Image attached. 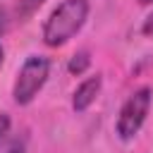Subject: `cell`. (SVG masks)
Segmentation results:
<instances>
[{"label":"cell","instance_id":"6da1fadb","mask_svg":"<svg viewBox=\"0 0 153 153\" xmlns=\"http://www.w3.org/2000/svg\"><path fill=\"white\" fill-rule=\"evenodd\" d=\"M88 17V0H62L43 24V43L50 48L65 45L79 33Z\"/></svg>","mask_w":153,"mask_h":153},{"label":"cell","instance_id":"7a4b0ae2","mask_svg":"<svg viewBox=\"0 0 153 153\" xmlns=\"http://www.w3.org/2000/svg\"><path fill=\"white\" fill-rule=\"evenodd\" d=\"M48 72H50V60L48 57H43V55L26 57L22 69L17 72V79H14V88H12L14 103L17 105H29L38 96L43 84L48 81Z\"/></svg>","mask_w":153,"mask_h":153},{"label":"cell","instance_id":"3957f363","mask_svg":"<svg viewBox=\"0 0 153 153\" xmlns=\"http://www.w3.org/2000/svg\"><path fill=\"white\" fill-rule=\"evenodd\" d=\"M151 100H153V96H151V88H146V86L134 91L124 100V105L120 108V115H117V124H115L122 141H129L139 134V129L146 122V115L151 110Z\"/></svg>","mask_w":153,"mask_h":153},{"label":"cell","instance_id":"277c9868","mask_svg":"<svg viewBox=\"0 0 153 153\" xmlns=\"http://www.w3.org/2000/svg\"><path fill=\"white\" fill-rule=\"evenodd\" d=\"M100 86H103V79L96 74V76H88V79H84L79 86H76V91H74V98H72V108L76 110V112H84V110H88L93 103H96V98H98V93H100Z\"/></svg>","mask_w":153,"mask_h":153},{"label":"cell","instance_id":"5b68a950","mask_svg":"<svg viewBox=\"0 0 153 153\" xmlns=\"http://www.w3.org/2000/svg\"><path fill=\"white\" fill-rule=\"evenodd\" d=\"M43 2H45V0H17V5H14V19H17V22L29 19Z\"/></svg>","mask_w":153,"mask_h":153},{"label":"cell","instance_id":"8992f818","mask_svg":"<svg viewBox=\"0 0 153 153\" xmlns=\"http://www.w3.org/2000/svg\"><path fill=\"white\" fill-rule=\"evenodd\" d=\"M88 65H91V55H88V50H79V53L69 60V67H67V69H69L72 74L79 76V74H84V72L88 69Z\"/></svg>","mask_w":153,"mask_h":153},{"label":"cell","instance_id":"52a82bcc","mask_svg":"<svg viewBox=\"0 0 153 153\" xmlns=\"http://www.w3.org/2000/svg\"><path fill=\"white\" fill-rule=\"evenodd\" d=\"M7 134H10V115L7 112H0V146L5 143Z\"/></svg>","mask_w":153,"mask_h":153},{"label":"cell","instance_id":"ba28073f","mask_svg":"<svg viewBox=\"0 0 153 153\" xmlns=\"http://www.w3.org/2000/svg\"><path fill=\"white\" fill-rule=\"evenodd\" d=\"M141 33H143V36H153V12L146 17V22H143V26H141Z\"/></svg>","mask_w":153,"mask_h":153},{"label":"cell","instance_id":"9c48e42d","mask_svg":"<svg viewBox=\"0 0 153 153\" xmlns=\"http://www.w3.org/2000/svg\"><path fill=\"white\" fill-rule=\"evenodd\" d=\"M7 26H10V17H7V12H5V10H0V33H5V31H7Z\"/></svg>","mask_w":153,"mask_h":153},{"label":"cell","instance_id":"30bf717a","mask_svg":"<svg viewBox=\"0 0 153 153\" xmlns=\"http://www.w3.org/2000/svg\"><path fill=\"white\" fill-rule=\"evenodd\" d=\"M153 0H139V5H151Z\"/></svg>","mask_w":153,"mask_h":153},{"label":"cell","instance_id":"8fae6325","mask_svg":"<svg viewBox=\"0 0 153 153\" xmlns=\"http://www.w3.org/2000/svg\"><path fill=\"white\" fill-rule=\"evenodd\" d=\"M2 55H5V53H2V45H0V65H2Z\"/></svg>","mask_w":153,"mask_h":153}]
</instances>
